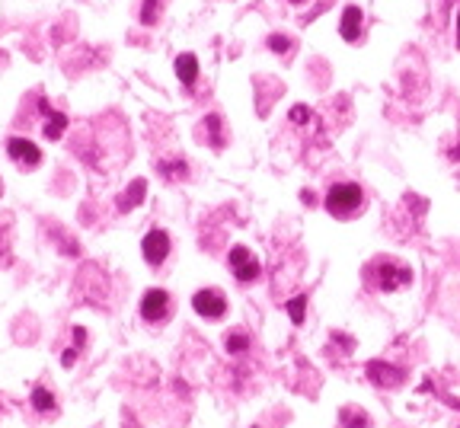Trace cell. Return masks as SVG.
I'll use <instances>...</instances> for the list:
<instances>
[{"label": "cell", "instance_id": "6da1fadb", "mask_svg": "<svg viewBox=\"0 0 460 428\" xmlns=\"http://www.w3.org/2000/svg\"><path fill=\"white\" fill-rule=\"evenodd\" d=\"M371 275H378V278H374L378 291H396V288H403V285L413 281V272L406 269L403 262H396V259L371 262Z\"/></svg>", "mask_w": 460, "mask_h": 428}, {"label": "cell", "instance_id": "7a4b0ae2", "mask_svg": "<svg viewBox=\"0 0 460 428\" xmlns=\"http://www.w3.org/2000/svg\"><path fill=\"white\" fill-rule=\"evenodd\" d=\"M361 205V189L355 182H339L326 192V211L336 217H352Z\"/></svg>", "mask_w": 460, "mask_h": 428}, {"label": "cell", "instance_id": "3957f363", "mask_svg": "<svg viewBox=\"0 0 460 428\" xmlns=\"http://www.w3.org/2000/svg\"><path fill=\"white\" fill-rule=\"evenodd\" d=\"M230 269H233L237 281H243V285L259 278V262L246 246H233V250H230Z\"/></svg>", "mask_w": 460, "mask_h": 428}, {"label": "cell", "instance_id": "277c9868", "mask_svg": "<svg viewBox=\"0 0 460 428\" xmlns=\"http://www.w3.org/2000/svg\"><path fill=\"white\" fill-rule=\"evenodd\" d=\"M192 307L205 320H221L227 313V300H224L221 291H198L192 298Z\"/></svg>", "mask_w": 460, "mask_h": 428}, {"label": "cell", "instance_id": "5b68a950", "mask_svg": "<svg viewBox=\"0 0 460 428\" xmlns=\"http://www.w3.org/2000/svg\"><path fill=\"white\" fill-rule=\"evenodd\" d=\"M166 313H170V294H166L163 288H154L144 294V300H141V317L148 320V323H160V320H166Z\"/></svg>", "mask_w": 460, "mask_h": 428}, {"label": "cell", "instance_id": "8992f818", "mask_svg": "<svg viewBox=\"0 0 460 428\" xmlns=\"http://www.w3.org/2000/svg\"><path fill=\"white\" fill-rule=\"evenodd\" d=\"M7 154H10V160H16L19 167H38L42 163V150L32 144V141H26V138H10L7 141Z\"/></svg>", "mask_w": 460, "mask_h": 428}, {"label": "cell", "instance_id": "52a82bcc", "mask_svg": "<svg viewBox=\"0 0 460 428\" xmlns=\"http://www.w3.org/2000/svg\"><path fill=\"white\" fill-rule=\"evenodd\" d=\"M141 250H144V259H148L150 265H160V262L166 259V252H170V237H166L163 230H150L148 237H144V243H141Z\"/></svg>", "mask_w": 460, "mask_h": 428}, {"label": "cell", "instance_id": "ba28073f", "mask_svg": "<svg viewBox=\"0 0 460 428\" xmlns=\"http://www.w3.org/2000/svg\"><path fill=\"white\" fill-rule=\"evenodd\" d=\"M368 377L378 383V387H396V383H403L406 371H403V368H396V364L371 361V364H368Z\"/></svg>", "mask_w": 460, "mask_h": 428}, {"label": "cell", "instance_id": "9c48e42d", "mask_svg": "<svg viewBox=\"0 0 460 428\" xmlns=\"http://www.w3.org/2000/svg\"><path fill=\"white\" fill-rule=\"evenodd\" d=\"M144 195H148V182H144V179H135V182H131V186L119 195V202H115V205H119V211H128V208L141 205V202H144Z\"/></svg>", "mask_w": 460, "mask_h": 428}, {"label": "cell", "instance_id": "30bf717a", "mask_svg": "<svg viewBox=\"0 0 460 428\" xmlns=\"http://www.w3.org/2000/svg\"><path fill=\"white\" fill-rule=\"evenodd\" d=\"M176 74H179V80L185 86H195V80H198V61H195V55L176 58Z\"/></svg>", "mask_w": 460, "mask_h": 428}, {"label": "cell", "instance_id": "8fae6325", "mask_svg": "<svg viewBox=\"0 0 460 428\" xmlns=\"http://www.w3.org/2000/svg\"><path fill=\"white\" fill-rule=\"evenodd\" d=\"M358 32H361V10L345 7V13H342V36H345V42H355Z\"/></svg>", "mask_w": 460, "mask_h": 428}, {"label": "cell", "instance_id": "7c38bea8", "mask_svg": "<svg viewBox=\"0 0 460 428\" xmlns=\"http://www.w3.org/2000/svg\"><path fill=\"white\" fill-rule=\"evenodd\" d=\"M67 128V115L65 112H48V121H45V138H61Z\"/></svg>", "mask_w": 460, "mask_h": 428}, {"label": "cell", "instance_id": "4fadbf2b", "mask_svg": "<svg viewBox=\"0 0 460 428\" xmlns=\"http://www.w3.org/2000/svg\"><path fill=\"white\" fill-rule=\"evenodd\" d=\"M32 406H36L38 412L55 409V393L45 390V387H36V390H32Z\"/></svg>", "mask_w": 460, "mask_h": 428}, {"label": "cell", "instance_id": "5bb4252c", "mask_svg": "<svg viewBox=\"0 0 460 428\" xmlns=\"http://www.w3.org/2000/svg\"><path fill=\"white\" fill-rule=\"evenodd\" d=\"M342 425L345 428H368V412L361 409H342Z\"/></svg>", "mask_w": 460, "mask_h": 428}, {"label": "cell", "instance_id": "9a60e30c", "mask_svg": "<svg viewBox=\"0 0 460 428\" xmlns=\"http://www.w3.org/2000/svg\"><path fill=\"white\" fill-rule=\"evenodd\" d=\"M224 345H227L230 355L246 352V348H249V335L246 333H227V335H224Z\"/></svg>", "mask_w": 460, "mask_h": 428}, {"label": "cell", "instance_id": "2e32d148", "mask_svg": "<svg viewBox=\"0 0 460 428\" xmlns=\"http://www.w3.org/2000/svg\"><path fill=\"white\" fill-rule=\"evenodd\" d=\"M157 19H160V0H144V7H141V23H144V26H154Z\"/></svg>", "mask_w": 460, "mask_h": 428}, {"label": "cell", "instance_id": "e0dca14e", "mask_svg": "<svg viewBox=\"0 0 460 428\" xmlns=\"http://www.w3.org/2000/svg\"><path fill=\"white\" fill-rule=\"evenodd\" d=\"M160 173H163L166 179H176V176L183 179L185 173H189V167H185L183 160H170V163H160Z\"/></svg>", "mask_w": 460, "mask_h": 428}, {"label": "cell", "instance_id": "ac0fdd59", "mask_svg": "<svg viewBox=\"0 0 460 428\" xmlns=\"http://www.w3.org/2000/svg\"><path fill=\"white\" fill-rule=\"evenodd\" d=\"M288 313H291V320L295 323H304V294L295 300H288Z\"/></svg>", "mask_w": 460, "mask_h": 428}, {"label": "cell", "instance_id": "d6986e66", "mask_svg": "<svg viewBox=\"0 0 460 428\" xmlns=\"http://www.w3.org/2000/svg\"><path fill=\"white\" fill-rule=\"evenodd\" d=\"M208 128H211V141H214V147H221L224 144V134H221V115H208Z\"/></svg>", "mask_w": 460, "mask_h": 428}, {"label": "cell", "instance_id": "ffe728a7", "mask_svg": "<svg viewBox=\"0 0 460 428\" xmlns=\"http://www.w3.org/2000/svg\"><path fill=\"white\" fill-rule=\"evenodd\" d=\"M268 48H272V51H278V55H285L288 48H291V42H288V38H281V36H272V38H268Z\"/></svg>", "mask_w": 460, "mask_h": 428}, {"label": "cell", "instance_id": "44dd1931", "mask_svg": "<svg viewBox=\"0 0 460 428\" xmlns=\"http://www.w3.org/2000/svg\"><path fill=\"white\" fill-rule=\"evenodd\" d=\"M304 119H310V109L307 106H295L291 109V121H304Z\"/></svg>", "mask_w": 460, "mask_h": 428}, {"label": "cell", "instance_id": "7402d4cb", "mask_svg": "<svg viewBox=\"0 0 460 428\" xmlns=\"http://www.w3.org/2000/svg\"><path fill=\"white\" fill-rule=\"evenodd\" d=\"M457 45H460V16H457Z\"/></svg>", "mask_w": 460, "mask_h": 428}, {"label": "cell", "instance_id": "603a6c76", "mask_svg": "<svg viewBox=\"0 0 460 428\" xmlns=\"http://www.w3.org/2000/svg\"><path fill=\"white\" fill-rule=\"evenodd\" d=\"M291 3H301V0H291Z\"/></svg>", "mask_w": 460, "mask_h": 428}]
</instances>
